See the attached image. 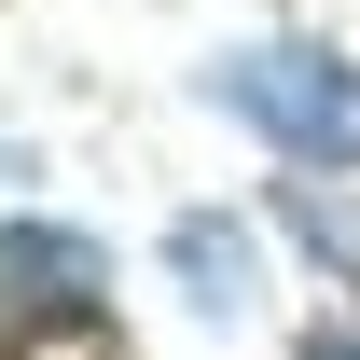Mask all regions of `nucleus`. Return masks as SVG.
I'll return each instance as SVG.
<instances>
[{
  "label": "nucleus",
  "instance_id": "obj_3",
  "mask_svg": "<svg viewBox=\"0 0 360 360\" xmlns=\"http://www.w3.org/2000/svg\"><path fill=\"white\" fill-rule=\"evenodd\" d=\"M167 264L194 277V305H250V250H236L222 222H180V236H167Z\"/></svg>",
  "mask_w": 360,
  "mask_h": 360
},
{
  "label": "nucleus",
  "instance_id": "obj_1",
  "mask_svg": "<svg viewBox=\"0 0 360 360\" xmlns=\"http://www.w3.org/2000/svg\"><path fill=\"white\" fill-rule=\"evenodd\" d=\"M222 111L277 139V153H305V167H360V70L347 56H305V42H264V56H222L208 70Z\"/></svg>",
  "mask_w": 360,
  "mask_h": 360
},
{
  "label": "nucleus",
  "instance_id": "obj_4",
  "mask_svg": "<svg viewBox=\"0 0 360 360\" xmlns=\"http://www.w3.org/2000/svg\"><path fill=\"white\" fill-rule=\"evenodd\" d=\"M319 360H360V333H319Z\"/></svg>",
  "mask_w": 360,
  "mask_h": 360
},
{
  "label": "nucleus",
  "instance_id": "obj_2",
  "mask_svg": "<svg viewBox=\"0 0 360 360\" xmlns=\"http://www.w3.org/2000/svg\"><path fill=\"white\" fill-rule=\"evenodd\" d=\"M111 264L84 236H42V222H0V333H42V319H97Z\"/></svg>",
  "mask_w": 360,
  "mask_h": 360
}]
</instances>
